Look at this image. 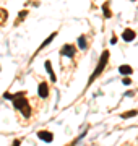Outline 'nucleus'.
<instances>
[{
    "mask_svg": "<svg viewBox=\"0 0 138 146\" xmlns=\"http://www.w3.org/2000/svg\"><path fill=\"white\" fill-rule=\"evenodd\" d=\"M10 99L13 101L15 109L20 110L25 119H29V117H31V107H29V102H28V99L25 98V93H23V91H20V93H16V94H11Z\"/></svg>",
    "mask_w": 138,
    "mask_h": 146,
    "instance_id": "f257e3e1",
    "label": "nucleus"
},
{
    "mask_svg": "<svg viewBox=\"0 0 138 146\" xmlns=\"http://www.w3.org/2000/svg\"><path fill=\"white\" fill-rule=\"evenodd\" d=\"M107 60H109V50H104V52H102V55H101V58H99V63H98V67H96L94 73L90 76V81H88V84H91L96 78H98V76H99V75H101L102 72H104V68H106V65H107Z\"/></svg>",
    "mask_w": 138,
    "mask_h": 146,
    "instance_id": "f03ea898",
    "label": "nucleus"
},
{
    "mask_svg": "<svg viewBox=\"0 0 138 146\" xmlns=\"http://www.w3.org/2000/svg\"><path fill=\"white\" fill-rule=\"evenodd\" d=\"M60 54H62L64 57L72 58V57H75V54H76V47H75V46H72V44H65V46L62 47V50H60Z\"/></svg>",
    "mask_w": 138,
    "mask_h": 146,
    "instance_id": "7ed1b4c3",
    "label": "nucleus"
},
{
    "mask_svg": "<svg viewBox=\"0 0 138 146\" xmlns=\"http://www.w3.org/2000/svg\"><path fill=\"white\" fill-rule=\"evenodd\" d=\"M37 138L42 140V141H46V143H50V141L54 140V135L50 133V131H47V130H42V131H37Z\"/></svg>",
    "mask_w": 138,
    "mask_h": 146,
    "instance_id": "20e7f679",
    "label": "nucleus"
},
{
    "mask_svg": "<svg viewBox=\"0 0 138 146\" xmlns=\"http://www.w3.org/2000/svg\"><path fill=\"white\" fill-rule=\"evenodd\" d=\"M37 93H39V98L46 99L49 96V84L46 83V81H42V83L39 84V91H37Z\"/></svg>",
    "mask_w": 138,
    "mask_h": 146,
    "instance_id": "39448f33",
    "label": "nucleus"
},
{
    "mask_svg": "<svg viewBox=\"0 0 138 146\" xmlns=\"http://www.w3.org/2000/svg\"><path fill=\"white\" fill-rule=\"evenodd\" d=\"M135 37H137V33L133 31V29H125V31L122 33V39L127 41V42H132Z\"/></svg>",
    "mask_w": 138,
    "mask_h": 146,
    "instance_id": "423d86ee",
    "label": "nucleus"
},
{
    "mask_svg": "<svg viewBox=\"0 0 138 146\" xmlns=\"http://www.w3.org/2000/svg\"><path fill=\"white\" fill-rule=\"evenodd\" d=\"M46 70H47V73H49V76H50V81L52 83H55L57 81V78H55V73H54V70H52V63H50V60H46Z\"/></svg>",
    "mask_w": 138,
    "mask_h": 146,
    "instance_id": "0eeeda50",
    "label": "nucleus"
},
{
    "mask_svg": "<svg viewBox=\"0 0 138 146\" xmlns=\"http://www.w3.org/2000/svg\"><path fill=\"white\" fill-rule=\"evenodd\" d=\"M119 72L122 73V75H125V76H128V75H132L133 68L130 67V65H120V67H119Z\"/></svg>",
    "mask_w": 138,
    "mask_h": 146,
    "instance_id": "6e6552de",
    "label": "nucleus"
},
{
    "mask_svg": "<svg viewBox=\"0 0 138 146\" xmlns=\"http://www.w3.org/2000/svg\"><path fill=\"white\" fill-rule=\"evenodd\" d=\"M78 47L81 50H86L88 49V41H86V36H80L78 37Z\"/></svg>",
    "mask_w": 138,
    "mask_h": 146,
    "instance_id": "1a4fd4ad",
    "label": "nucleus"
},
{
    "mask_svg": "<svg viewBox=\"0 0 138 146\" xmlns=\"http://www.w3.org/2000/svg\"><path fill=\"white\" fill-rule=\"evenodd\" d=\"M55 36H57V33H52V34H50V36H49L47 39H46V41L42 42V46H41V49H44L46 46H49V44H50V42H52L54 39H55Z\"/></svg>",
    "mask_w": 138,
    "mask_h": 146,
    "instance_id": "9d476101",
    "label": "nucleus"
},
{
    "mask_svg": "<svg viewBox=\"0 0 138 146\" xmlns=\"http://www.w3.org/2000/svg\"><path fill=\"white\" fill-rule=\"evenodd\" d=\"M102 11H104V16H106V18H111V16H112L111 10H109V2L102 5Z\"/></svg>",
    "mask_w": 138,
    "mask_h": 146,
    "instance_id": "9b49d317",
    "label": "nucleus"
},
{
    "mask_svg": "<svg viewBox=\"0 0 138 146\" xmlns=\"http://www.w3.org/2000/svg\"><path fill=\"white\" fill-rule=\"evenodd\" d=\"M135 115H138V110H130V112H125V114H122V119H128V117H135Z\"/></svg>",
    "mask_w": 138,
    "mask_h": 146,
    "instance_id": "f8f14e48",
    "label": "nucleus"
},
{
    "mask_svg": "<svg viewBox=\"0 0 138 146\" xmlns=\"http://www.w3.org/2000/svg\"><path fill=\"white\" fill-rule=\"evenodd\" d=\"M5 18H7V15H5V11H3V10H0V23H2V21L5 20Z\"/></svg>",
    "mask_w": 138,
    "mask_h": 146,
    "instance_id": "ddd939ff",
    "label": "nucleus"
},
{
    "mask_svg": "<svg viewBox=\"0 0 138 146\" xmlns=\"http://www.w3.org/2000/svg\"><path fill=\"white\" fill-rule=\"evenodd\" d=\"M26 15H28V11H21V13H20V18H18V21H21L23 18H26Z\"/></svg>",
    "mask_w": 138,
    "mask_h": 146,
    "instance_id": "4468645a",
    "label": "nucleus"
},
{
    "mask_svg": "<svg viewBox=\"0 0 138 146\" xmlns=\"http://www.w3.org/2000/svg\"><path fill=\"white\" fill-rule=\"evenodd\" d=\"M122 83H123V84H130V83H132V80L127 76V78H123V80H122Z\"/></svg>",
    "mask_w": 138,
    "mask_h": 146,
    "instance_id": "2eb2a0df",
    "label": "nucleus"
},
{
    "mask_svg": "<svg viewBox=\"0 0 138 146\" xmlns=\"http://www.w3.org/2000/svg\"><path fill=\"white\" fill-rule=\"evenodd\" d=\"M117 41H119V39H117V36H112V39H111V44H115Z\"/></svg>",
    "mask_w": 138,
    "mask_h": 146,
    "instance_id": "dca6fc26",
    "label": "nucleus"
}]
</instances>
